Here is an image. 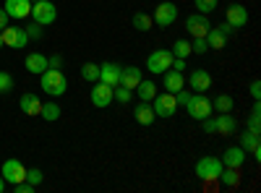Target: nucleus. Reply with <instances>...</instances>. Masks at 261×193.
Instances as JSON below:
<instances>
[{
    "label": "nucleus",
    "mask_w": 261,
    "mask_h": 193,
    "mask_svg": "<svg viewBox=\"0 0 261 193\" xmlns=\"http://www.w3.org/2000/svg\"><path fill=\"white\" fill-rule=\"evenodd\" d=\"M39 87L50 97H63L68 92V78H65V73L58 71V68H47L45 73H39Z\"/></svg>",
    "instance_id": "1"
},
{
    "label": "nucleus",
    "mask_w": 261,
    "mask_h": 193,
    "mask_svg": "<svg viewBox=\"0 0 261 193\" xmlns=\"http://www.w3.org/2000/svg\"><path fill=\"white\" fill-rule=\"evenodd\" d=\"M204 123V131L206 133H220V136H232L238 133V120L230 113H217L201 120Z\"/></svg>",
    "instance_id": "2"
},
{
    "label": "nucleus",
    "mask_w": 261,
    "mask_h": 193,
    "mask_svg": "<svg viewBox=\"0 0 261 193\" xmlns=\"http://www.w3.org/2000/svg\"><path fill=\"white\" fill-rule=\"evenodd\" d=\"M186 107V113L193 118V120H204V118H209V115H214V110H212V99L206 97V94H199V92H191V97H188V102L183 104Z\"/></svg>",
    "instance_id": "3"
},
{
    "label": "nucleus",
    "mask_w": 261,
    "mask_h": 193,
    "mask_svg": "<svg viewBox=\"0 0 261 193\" xmlns=\"http://www.w3.org/2000/svg\"><path fill=\"white\" fill-rule=\"evenodd\" d=\"M225 170L222 159L220 157H201L199 162H196V178L199 180H220V173Z\"/></svg>",
    "instance_id": "4"
},
{
    "label": "nucleus",
    "mask_w": 261,
    "mask_h": 193,
    "mask_svg": "<svg viewBox=\"0 0 261 193\" xmlns=\"http://www.w3.org/2000/svg\"><path fill=\"white\" fill-rule=\"evenodd\" d=\"M39 26H50L55 24L58 18V8L55 3H50V0H37V3H32V13H29Z\"/></svg>",
    "instance_id": "5"
},
{
    "label": "nucleus",
    "mask_w": 261,
    "mask_h": 193,
    "mask_svg": "<svg viewBox=\"0 0 261 193\" xmlns=\"http://www.w3.org/2000/svg\"><path fill=\"white\" fill-rule=\"evenodd\" d=\"M151 110H154L157 118H172L178 113V102H175V94H170V92H157V97L151 99Z\"/></svg>",
    "instance_id": "6"
},
{
    "label": "nucleus",
    "mask_w": 261,
    "mask_h": 193,
    "mask_svg": "<svg viewBox=\"0 0 261 193\" xmlns=\"http://www.w3.org/2000/svg\"><path fill=\"white\" fill-rule=\"evenodd\" d=\"M170 66H172V52L170 50H151L149 58H146V71L154 73V76H162Z\"/></svg>",
    "instance_id": "7"
},
{
    "label": "nucleus",
    "mask_w": 261,
    "mask_h": 193,
    "mask_svg": "<svg viewBox=\"0 0 261 193\" xmlns=\"http://www.w3.org/2000/svg\"><path fill=\"white\" fill-rule=\"evenodd\" d=\"M151 21H154L157 26H172L178 21V6L170 3V0H162V3L154 8V16H151Z\"/></svg>",
    "instance_id": "8"
},
{
    "label": "nucleus",
    "mask_w": 261,
    "mask_h": 193,
    "mask_svg": "<svg viewBox=\"0 0 261 193\" xmlns=\"http://www.w3.org/2000/svg\"><path fill=\"white\" fill-rule=\"evenodd\" d=\"M0 37H3V45L6 47H13V50H24L27 42H29L24 26H11V24L6 29H0Z\"/></svg>",
    "instance_id": "9"
},
{
    "label": "nucleus",
    "mask_w": 261,
    "mask_h": 193,
    "mask_svg": "<svg viewBox=\"0 0 261 193\" xmlns=\"http://www.w3.org/2000/svg\"><path fill=\"white\" fill-rule=\"evenodd\" d=\"M230 32H235L227 21H222L220 26H212L209 32H206V45H209V50H225V45H227V37H230Z\"/></svg>",
    "instance_id": "10"
},
{
    "label": "nucleus",
    "mask_w": 261,
    "mask_h": 193,
    "mask_svg": "<svg viewBox=\"0 0 261 193\" xmlns=\"http://www.w3.org/2000/svg\"><path fill=\"white\" fill-rule=\"evenodd\" d=\"M0 175H3L6 183L16 185V183H21V180H27V167L21 164L18 159H6V162H3V170H0Z\"/></svg>",
    "instance_id": "11"
},
{
    "label": "nucleus",
    "mask_w": 261,
    "mask_h": 193,
    "mask_svg": "<svg viewBox=\"0 0 261 193\" xmlns=\"http://www.w3.org/2000/svg\"><path fill=\"white\" fill-rule=\"evenodd\" d=\"M89 99H92V104L94 107H110L113 104V87H107V84H102V81H94V87H92V92H89Z\"/></svg>",
    "instance_id": "12"
},
{
    "label": "nucleus",
    "mask_w": 261,
    "mask_h": 193,
    "mask_svg": "<svg viewBox=\"0 0 261 193\" xmlns=\"http://www.w3.org/2000/svg\"><path fill=\"white\" fill-rule=\"evenodd\" d=\"M225 21H227L232 29H243V26L248 24V11H246V6H241V3L227 6V11H225Z\"/></svg>",
    "instance_id": "13"
},
{
    "label": "nucleus",
    "mask_w": 261,
    "mask_h": 193,
    "mask_svg": "<svg viewBox=\"0 0 261 193\" xmlns=\"http://www.w3.org/2000/svg\"><path fill=\"white\" fill-rule=\"evenodd\" d=\"M186 29H188L191 37H206V32L212 29V24H209V18L204 13H191L186 18Z\"/></svg>",
    "instance_id": "14"
},
{
    "label": "nucleus",
    "mask_w": 261,
    "mask_h": 193,
    "mask_svg": "<svg viewBox=\"0 0 261 193\" xmlns=\"http://www.w3.org/2000/svg\"><path fill=\"white\" fill-rule=\"evenodd\" d=\"M120 66H118V63H110V60H107V63H99V81L102 84H107V87H118V84H120Z\"/></svg>",
    "instance_id": "15"
},
{
    "label": "nucleus",
    "mask_w": 261,
    "mask_h": 193,
    "mask_svg": "<svg viewBox=\"0 0 261 193\" xmlns=\"http://www.w3.org/2000/svg\"><path fill=\"white\" fill-rule=\"evenodd\" d=\"M188 84H191V89H193V92L206 94L209 87H212V76H209V71H204V68H196V71H191Z\"/></svg>",
    "instance_id": "16"
},
{
    "label": "nucleus",
    "mask_w": 261,
    "mask_h": 193,
    "mask_svg": "<svg viewBox=\"0 0 261 193\" xmlns=\"http://www.w3.org/2000/svg\"><path fill=\"white\" fill-rule=\"evenodd\" d=\"M3 11L8 13V18H27L32 13V0H6Z\"/></svg>",
    "instance_id": "17"
},
{
    "label": "nucleus",
    "mask_w": 261,
    "mask_h": 193,
    "mask_svg": "<svg viewBox=\"0 0 261 193\" xmlns=\"http://www.w3.org/2000/svg\"><path fill=\"white\" fill-rule=\"evenodd\" d=\"M162 84H165V92L175 94V92H180V89L186 87V78H183V73H180V71L167 68V71L162 73Z\"/></svg>",
    "instance_id": "18"
},
{
    "label": "nucleus",
    "mask_w": 261,
    "mask_h": 193,
    "mask_svg": "<svg viewBox=\"0 0 261 193\" xmlns=\"http://www.w3.org/2000/svg\"><path fill=\"white\" fill-rule=\"evenodd\" d=\"M220 159H222L225 167H243V164H246V149L230 146V149H225V154H222Z\"/></svg>",
    "instance_id": "19"
},
{
    "label": "nucleus",
    "mask_w": 261,
    "mask_h": 193,
    "mask_svg": "<svg viewBox=\"0 0 261 193\" xmlns=\"http://www.w3.org/2000/svg\"><path fill=\"white\" fill-rule=\"evenodd\" d=\"M18 107H21V113H24V115H39V113H42V102H39V97L32 94V92L21 94Z\"/></svg>",
    "instance_id": "20"
},
{
    "label": "nucleus",
    "mask_w": 261,
    "mask_h": 193,
    "mask_svg": "<svg viewBox=\"0 0 261 193\" xmlns=\"http://www.w3.org/2000/svg\"><path fill=\"white\" fill-rule=\"evenodd\" d=\"M24 66H27L29 73L39 76V73H45V71H47V58L42 55V52H29L27 60H24Z\"/></svg>",
    "instance_id": "21"
},
{
    "label": "nucleus",
    "mask_w": 261,
    "mask_h": 193,
    "mask_svg": "<svg viewBox=\"0 0 261 193\" xmlns=\"http://www.w3.org/2000/svg\"><path fill=\"white\" fill-rule=\"evenodd\" d=\"M139 81H141V68H139V66H125V68L120 71V87L136 89Z\"/></svg>",
    "instance_id": "22"
},
{
    "label": "nucleus",
    "mask_w": 261,
    "mask_h": 193,
    "mask_svg": "<svg viewBox=\"0 0 261 193\" xmlns=\"http://www.w3.org/2000/svg\"><path fill=\"white\" fill-rule=\"evenodd\" d=\"M157 84L154 81H146V78H141L139 84H136V89H134V94L141 99V102H151V99H154L157 97Z\"/></svg>",
    "instance_id": "23"
},
{
    "label": "nucleus",
    "mask_w": 261,
    "mask_h": 193,
    "mask_svg": "<svg viewBox=\"0 0 261 193\" xmlns=\"http://www.w3.org/2000/svg\"><path fill=\"white\" fill-rule=\"evenodd\" d=\"M134 120L139 123V125H151L157 120V115H154V110H151V102H141L136 110H134Z\"/></svg>",
    "instance_id": "24"
},
{
    "label": "nucleus",
    "mask_w": 261,
    "mask_h": 193,
    "mask_svg": "<svg viewBox=\"0 0 261 193\" xmlns=\"http://www.w3.org/2000/svg\"><path fill=\"white\" fill-rule=\"evenodd\" d=\"M232 107H235V99L230 94H220L217 99H212V110L214 113H232Z\"/></svg>",
    "instance_id": "25"
},
{
    "label": "nucleus",
    "mask_w": 261,
    "mask_h": 193,
    "mask_svg": "<svg viewBox=\"0 0 261 193\" xmlns=\"http://www.w3.org/2000/svg\"><path fill=\"white\" fill-rule=\"evenodd\" d=\"M220 180L227 188H235L238 183H241V167H225L222 173H220Z\"/></svg>",
    "instance_id": "26"
},
{
    "label": "nucleus",
    "mask_w": 261,
    "mask_h": 193,
    "mask_svg": "<svg viewBox=\"0 0 261 193\" xmlns=\"http://www.w3.org/2000/svg\"><path fill=\"white\" fill-rule=\"evenodd\" d=\"M81 78L89 81V84L99 81V63H84L81 66Z\"/></svg>",
    "instance_id": "27"
},
{
    "label": "nucleus",
    "mask_w": 261,
    "mask_h": 193,
    "mask_svg": "<svg viewBox=\"0 0 261 193\" xmlns=\"http://www.w3.org/2000/svg\"><path fill=\"white\" fill-rule=\"evenodd\" d=\"M151 26H154V21H151L149 13H134V29H139V32H149Z\"/></svg>",
    "instance_id": "28"
},
{
    "label": "nucleus",
    "mask_w": 261,
    "mask_h": 193,
    "mask_svg": "<svg viewBox=\"0 0 261 193\" xmlns=\"http://www.w3.org/2000/svg\"><path fill=\"white\" fill-rule=\"evenodd\" d=\"M134 99V89H125V87H113V102H120V104H128Z\"/></svg>",
    "instance_id": "29"
},
{
    "label": "nucleus",
    "mask_w": 261,
    "mask_h": 193,
    "mask_svg": "<svg viewBox=\"0 0 261 193\" xmlns=\"http://www.w3.org/2000/svg\"><path fill=\"white\" fill-rule=\"evenodd\" d=\"M39 115L45 118L47 123H53V120L60 118V107H58L55 102H47V104H42V113H39Z\"/></svg>",
    "instance_id": "30"
},
{
    "label": "nucleus",
    "mask_w": 261,
    "mask_h": 193,
    "mask_svg": "<svg viewBox=\"0 0 261 193\" xmlns=\"http://www.w3.org/2000/svg\"><path fill=\"white\" fill-rule=\"evenodd\" d=\"M172 58H188L191 55V42L186 39H175V45H172Z\"/></svg>",
    "instance_id": "31"
},
{
    "label": "nucleus",
    "mask_w": 261,
    "mask_h": 193,
    "mask_svg": "<svg viewBox=\"0 0 261 193\" xmlns=\"http://www.w3.org/2000/svg\"><path fill=\"white\" fill-rule=\"evenodd\" d=\"M217 3H220V0H193L196 13H204V16H209L212 11H217Z\"/></svg>",
    "instance_id": "32"
},
{
    "label": "nucleus",
    "mask_w": 261,
    "mask_h": 193,
    "mask_svg": "<svg viewBox=\"0 0 261 193\" xmlns=\"http://www.w3.org/2000/svg\"><path fill=\"white\" fill-rule=\"evenodd\" d=\"M258 120H261V104L256 102V104H253V110H251V118H248V131H253V133H261Z\"/></svg>",
    "instance_id": "33"
},
{
    "label": "nucleus",
    "mask_w": 261,
    "mask_h": 193,
    "mask_svg": "<svg viewBox=\"0 0 261 193\" xmlns=\"http://www.w3.org/2000/svg\"><path fill=\"white\" fill-rule=\"evenodd\" d=\"M13 76L8 73V71H0V94H11L13 92Z\"/></svg>",
    "instance_id": "34"
},
{
    "label": "nucleus",
    "mask_w": 261,
    "mask_h": 193,
    "mask_svg": "<svg viewBox=\"0 0 261 193\" xmlns=\"http://www.w3.org/2000/svg\"><path fill=\"white\" fill-rule=\"evenodd\" d=\"M191 52H196V55H204V52H209L206 39H204V37H193V42H191Z\"/></svg>",
    "instance_id": "35"
},
{
    "label": "nucleus",
    "mask_w": 261,
    "mask_h": 193,
    "mask_svg": "<svg viewBox=\"0 0 261 193\" xmlns=\"http://www.w3.org/2000/svg\"><path fill=\"white\" fill-rule=\"evenodd\" d=\"M45 180V175H42V170L39 167H32V170H27V183H32L34 188Z\"/></svg>",
    "instance_id": "36"
},
{
    "label": "nucleus",
    "mask_w": 261,
    "mask_h": 193,
    "mask_svg": "<svg viewBox=\"0 0 261 193\" xmlns=\"http://www.w3.org/2000/svg\"><path fill=\"white\" fill-rule=\"evenodd\" d=\"M27 29V37L29 39H42V26L37 24V21H34V24H29V26H24Z\"/></svg>",
    "instance_id": "37"
},
{
    "label": "nucleus",
    "mask_w": 261,
    "mask_h": 193,
    "mask_svg": "<svg viewBox=\"0 0 261 193\" xmlns=\"http://www.w3.org/2000/svg\"><path fill=\"white\" fill-rule=\"evenodd\" d=\"M248 94H251L256 102L261 99V81H258V78H256V81H251V92H248Z\"/></svg>",
    "instance_id": "38"
},
{
    "label": "nucleus",
    "mask_w": 261,
    "mask_h": 193,
    "mask_svg": "<svg viewBox=\"0 0 261 193\" xmlns=\"http://www.w3.org/2000/svg\"><path fill=\"white\" fill-rule=\"evenodd\" d=\"M47 68H63V58L60 55H53V58H47Z\"/></svg>",
    "instance_id": "39"
},
{
    "label": "nucleus",
    "mask_w": 261,
    "mask_h": 193,
    "mask_svg": "<svg viewBox=\"0 0 261 193\" xmlns=\"http://www.w3.org/2000/svg\"><path fill=\"white\" fill-rule=\"evenodd\" d=\"M8 21H11V18H8V13H6L3 8H0V29H6V26H8Z\"/></svg>",
    "instance_id": "40"
},
{
    "label": "nucleus",
    "mask_w": 261,
    "mask_h": 193,
    "mask_svg": "<svg viewBox=\"0 0 261 193\" xmlns=\"http://www.w3.org/2000/svg\"><path fill=\"white\" fill-rule=\"evenodd\" d=\"M3 188H6V180H3V175H0V193H3Z\"/></svg>",
    "instance_id": "41"
},
{
    "label": "nucleus",
    "mask_w": 261,
    "mask_h": 193,
    "mask_svg": "<svg viewBox=\"0 0 261 193\" xmlns=\"http://www.w3.org/2000/svg\"><path fill=\"white\" fill-rule=\"evenodd\" d=\"M3 47H6V45H3V37H0V50H3Z\"/></svg>",
    "instance_id": "42"
},
{
    "label": "nucleus",
    "mask_w": 261,
    "mask_h": 193,
    "mask_svg": "<svg viewBox=\"0 0 261 193\" xmlns=\"http://www.w3.org/2000/svg\"><path fill=\"white\" fill-rule=\"evenodd\" d=\"M32 3H37V0H32Z\"/></svg>",
    "instance_id": "43"
}]
</instances>
